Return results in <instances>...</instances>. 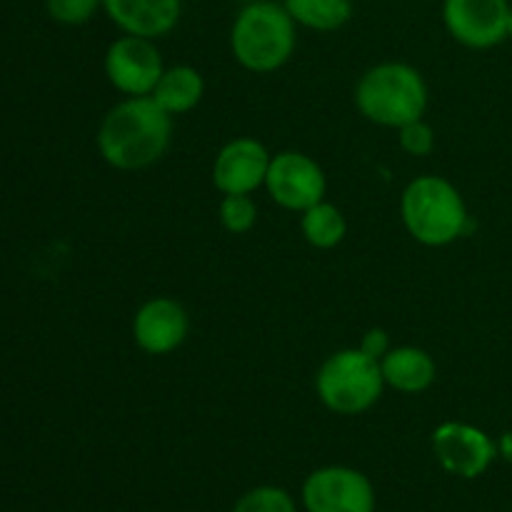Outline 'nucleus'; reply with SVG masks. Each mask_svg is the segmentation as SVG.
Returning a JSON list of instances; mask_svg holds the SVG:
<instances>
[{
  "label": "nucleus",
  "instance_id": "5",
  "mask_svg": "<svg viewBox=\"0 0 512 512\" xmlns=\"http://www.w3.org/2000/svg\"><path fill=\"white\" fill-rule=\"evenodd\" d=\"M385 380L380 360L360 348H345L328 355L315 373L318 400L335 415H363L383 398Z\"/></svg>",
  "mask_w": 512,
  "mask_h": 512
},
{
  "label": "nucleus",
  "instance_id": "8",
  "mask_svg": "<svg viewBox=\"0 0 512 512\" xmlns=\"http://www.w3.org/2000/svg\"><path fill=\"white\" fill-rule=\"evenodd\" d=\"M303 505L308 512H375V490L360 470L325 465L305 480Z\"/></svg>",
  "mask_w": 512,
  "mask_h": 512
},
{
  "label": "nucleus",
  "instance_id": "23",
  "mask_svg": "<svg viewBox=\"0 0 512 512\" xmlns=\"http://www.w3.org/2000/svg\"><path fill=\"white\" fill-rule=\"evenodd\" d=\"M498 453L503 455V458L512 460V433H505L503 438H500V443H498Z\"/></svg>",
  "mask_w": 512,
  "mask_h": 512
},
{
  "label": "nucleus",
  "instance_id": "21",
  "mask_svg": "<svg viewBox=\"0 0 512 512\" xmlns=\"http://www.w3.org/2000/svg\"><path fill=\"white\" fill-rule=\"evenodd\" d=\"M398 143L400 148L408 155H413V158H425V155H430L435 150L438 138H435L433 125L425 123L423 118H418L413 120V123L398 128Z\"/></svg>",
  "mask_w": 512,
  "mask_h": 512
},
{
  "label": "nucleus",
  "instance_id": "20",
  "mask_svg": "<svg viewBox=\"0 0 512 512\" xmlns=\"http://www.w3.org/2000/svg\"><path fill=\"white\" fill-rule=\"evenodd\" d=\"M45 10H48L50 20L60 25H85L103 10V0H45Z\"/></svg>",
  "mask_w": 512,
  "mask_h": 512
},
{
  "label": "nucleus",
  "instance_id": "12",
  "mask_svg": "<svg viewBox=\"0 0 512 512\" xmlns=\"http://www.w3.org/2000/svg\"><path fill=\"white\" fill-rule=\"evenodd\" d=\"M190 333V318L183 303L175 298H150L135 310L133 340L143 353L170 355L185 343Z\"/></svg>",
  "mask_w": 512,
  "mask_h": 512
},
{
  "label": "nucleus",
  "instance_id": "13",
  "mask_svg": "<svg viewBox=\"0 0 512 512\" xmlns=\"http://www.w3.org/2000/svg\"><path fill=\"white\" fill-rule=\"evenodd\" d=\"M103 10L125 35L158 40L175 30L183 0H103Z\"/></svg>",
  "mask_w": 512,
  "mask_h": 512
},
{
  "label": "nucleus",
  "instance_id": "6",
  "mask_svg": "<svg viewBox=\"0 0 512 512\" xmlns=\"http://www.w3.org/2000/svg\"><path fill=\"white\" fill-rule=\"evenodd\" d=\"M105 78L125 98L153 95L160 75L165 73L163 55L150 38L140 35H120L105 50Z\"/></svg>",
  "mask_w": 512,
  "mask_h": 512
},
{
  "label": "nucleus",
  "instance_id": "24",
  "mask_svg": "<svg viewBox=\"0 0 512 512\" xmlns=\"http://www.w3.org/2000/svg\"><path fill=\"white\" fill-rule=\"evenodd\" d=\"M508 38L512 40V8H510V20H508Z\"/></svg>",
  "mask_w": 512,
  "mask_h": 512
},
{
  "label": "nucleus",
  "instance_id": "19",
  "mask_svg": "<svg viewBox=\"0 0 512 512\" xmlns=\"http://www.w3.org/2000/svg\"><path fill=\"white\" fill-rule=\"evenodd\" d=\"M233 512H298V508L288 490L275 488V485H260V488L248 490L235 503Z\"/></svg>",
  "mask_w": 512,
  "mask_h": 512
},
{
  "label": "nucleus",
  "instance_id": "16",
  "mask_svg": "<svg viewBox=\"0 0 512 512\" xmlns=\"http://www.w3.org/2000/svg\"><path fill=\"white\" fill-rule=\"evenodd\" d=\"M300 233L315 250H333L348 235V220L338 205L320 200L313 208L300 213Z\"/></svg>",
  "mask_w": 512,
  "mask_h": 512
},
{
  "label": "nucleus",
  "instance_id": "7",
  "mask_svg": "<svg viewBox=\"0 0 512 512\" xmlns=\"http://www.w3.org/2000/svg\"><path fill=\"white\" fill-rule=\"evenodd\" d=\"M265 190L270 200L290 213H305L315 203L325 200L328 178L315 158L300 150H283L270 158Z\"/></svg>",
  "mask_w": 512,
  "mask_h": 512
},
{
  "label": "nucleus",
  "instance_id": "25",
  "mask_svg": "<svg viewBox=\"0 0 512 512\" xmlns=\"http://www.w3.org/2000/svg\"><path fill=\"white\" fill-rule=\"evenodd\" d=\"M238 3H243V5H245V3H253V0H238Z\"/></svg>",
  "mask_w": 512,
  "mask_h": 512
},
{
  "label": "nucleus",
  "instance_id": "22",
  "mask_svg": "<svg viewBox=\"0 0 512 512\" xmlns=\"http://www.w3.org/2000/svg\"><path fill=\"white\" fill-rule=\"evenodd\" d=\"M358 348L363 350L365 355H370V358L383 360L385 355L390 353V348H393V345H390V335L385 333L383 328H370L368 333L363 335V340H360Z\"/></svg>",
  "mask_w": 512,
  "mask_h": 512
},
{
  "label": "nucleus",
  "instance_id": "9",
  "mask_svg": "<svg viewBox=\"0 0 512 512\" xmlns=\"http://www.w3.org/2000/svg\"><path fill=\"white\" fill-rule=\"evenodd\" d=\"M508 0H443V23L455 43L488 50L508 38Z\"/></svg>",
  "mask_w": 512,
  "mask_h": 512
},
{
  "label": "nucleus",
  "instance_id": "10",
  "mask_svg": "<svg viewBox=\"0 0 512 512\" xmlns=\"http://www.w3.org/2000/svg\"><path fill=\"white\" fill-rule=\"evenodd\" d=\"M433 453L450 475L473 480L480 478L498 458V443L475 425L448 420L435 428Z\"/></svg>",
  "mask_w": 512,
  "mask_h": 512
},
{
  "label": "nucleus",
  "instance_id": "11",
  "mask_svg": "<svg viewBox=\"0 0 512 512\" xmlns=\"http://www.w3.org/2000/svg\"><path fill=\"white\" fill-rule=\"evenodd\" d=\"M270 158L258 138L240 135L228 140L213 160V185L223 195H253L265 185Z\"/></svg>",
  "mask_w": 512,
  "mask_h": 512
},
{
  "label": "nucleus",
  "instance_id": "1",
  "mask_svg": "<svg viewBox=\"0 0 512 512\" xmlns=\"http://www.w3.org/2000/svg\"><path fill=\"white\" fill-rule=\"evenodd\" d=\"M173 143V115L150 95L125 98L100 120L95 145L110 168L138 173L165 158Z\"/></svg>",
  "mask_w": 512,
  "mask_h": 512
},
{
  "label": "nucleus",
  "instance_id": "3",
  "mask_svg": "<svg viewBox=\"0 0 512 512\" xmlns=\"http://www.w3.org/2000/svg\"><path fill=\"white\" fill-rule=\"evenodd\" d=\"M400 218L410 238L425 248H445L470 228L463 193L443 175L410 180L400 195Z\"/></svg>",
  "mask_w": 512,
  "mask_h": 512
},
{
  "label": "nucleus",
  "instance_id": "17",
  "mask_svg": "<svg viewBox=\"0 0 512 512\" xmlns=\"http://www.w3.org/2000/svg\"><path fill=\"white\" fill-rule=\"evenodd\" d=\"M298 25L318 33H335L345 28L355 13L353 0H283Z\"/></svg>",
  "mask_w": 512,
  "mask_h": 512
},
{
  "label": "nucleus",
  "instance_id": "15",
  "mask_svg": "<svg viewBox=\"0 0 512 512\" xmlns=\"http://www.w3.org/2000/svg\"><path fill=\"white\" fill-rule=\"evenodd\" d=\"M205 95V80L203 73L193 65H170L165 73L160 75L158 85H155L150 98L175 118V115H185L193 108H198L200 100Z\"/></svg>",
  "mask_w": 512,
  "mask_h": 512
},
{
  "label": "nucleus",
  "instance_id": "4",
  "mask_svg": "<svg viewBox=\"0 0 512 512\" xmlns=\"http://www.w3.org/2000/svg\"><path fill=\"white\" fill-rule=\"evenodd\" d=\"M428 83L410 63L385 60L360 75L355 85V108L380 128H403L428 110Z\"/></svg>",
  "mask_w": 512,
  "mask_h": 512
},
{
  "label": "nucleus",
  "instance_id": "18",
  "mask_svg": "<svg viewBox=\"0 0 512 512\" xmlns=\"http://www.w3.org/2000/svg\"><path fill=\"white\" fill-rule=\"evenodd\" d=\"M218 220L230 235H245L258 223V203L253 195H223L218 205Z\"/></svg>",
  "mask_w": 512,
  "mask_h": 512
},
{
  "label": "nucleus",
  "instance_id": "14",
  "mask_svg": "<svg viewBox=\"0 0 512 512\" xmlns=\"http://www.w3.org/2000/svg\"><path fill=\"white\" fill-rule=\"evenodd\" d=\"M385 388H393L403 395H420L438 378V365L428 350L418 345H400L380 360Z\"/></svg>",
  "mask_w": 512,
  "mask_h": 512
},
{
  "label": "nucleus",
  "instance_id": "2",
  "mask_svg": "<svg viewBox=\"0 0 512 512\" xmlns=\"http://www.w3.org/2000/svg\"><path fill=\"white\" fill-rule=\"evenodd\" d=\"M298 45V23L283 3L253 0L240 8L230 28V53L240 68L268 75L283 68Z\"/></svg>",
  "mask_w": 512,
  "mask_h": 512
}]
</instances>
